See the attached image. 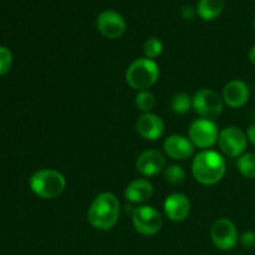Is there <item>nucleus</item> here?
I'll return each instance as SVG.
<instances>
[{"label": "nucleus", "mask_w": 255, "mask_h": 255, "mask_svg": "<svg viewBox=\"0 0 255 255\" xmlns=\"http://www.w3.org/2000/svg\"><path fill=\"white\" fill-rule=\"evenodd\" d=\"M120 201L114 193L105 192L92 201L87 212V219L94 228L110 231L117 224L120 218Z\"/></svg>", "instance_id": "f257e3e1"}, {"label": "nucleus", "mask_w": 255, "mask_h": 255, "mask_svg": "<svg viewBox=\"0 0 255 255\" xmlns=\"http://www.w3.org/2000/svg\"><path fill=\"white\" fill-rule=\"evenodd\" d=\"M226 159L221 153L212 149H204L194 157L192 173L197 182L204 186L218 183L226 174Z\"/></svg>", "instance_id": "f03ea898"}, {"label": "nucleus", "mask_w": 255, "mask_h": 255, "mask_svg": "<svg viewBox=\"0 0 255 255\" xmlns=\"http://www.w3.org/2000/svg\"><path fill=\"white\" fill-rule=\"evenodd\" d=\"M66 187V179L61 172L51 168L39 169L30 178V188L39 198L54 199Z\"/></svg>", "instance_id": "7ed1b4c3"}, {"label": "nucleus", "mask_w": 255, "mask_h": 255, "mask_svg": "<svg viewBox=\"0 0 255 255\" xmlns=\"http://www.w3.org/2000/svg\"><path fill=\"white\" fill-rule=\"evenodd\" d=\"M159 66L154 60L141 57L132 62L126 71V81L132 89L143 91L157 82Z\"/></svg>", "instance_id": "20e7f679"}, {"label": "nucleus", "mask_w": 255, "mask_h": 255, "mask_svg": "<svg viewBox=\"0 0 255 255\" xmlns=\"http://www.w3.org/2000/svg\"><path fill=\"white\" fill-rule=\"evenodd\" d=\"M192 107L202 119L213 121L223 112L224 101L213 90L202 89L194 94L192 99Z\"/></svg>", "instance_id": "39448f33"}, {"label": "nucleus", "mask_w": 255, "mask_h": 255, "mask_svg": "<svg viewBox=\"0 0 255 255\" xmlns=\"http://www.w3.org/2000/svg\"><path fill=\"white\" fill-rule=\"evenodd\" d=\"M132 224L137 233L144 237H152L161 231L163 221L156 208L151 206H141L132 212Z\"/></svg>", "instance_id": "423d86ee"}, {"label": "nucleus", "mask_w": 255, "mask_h": 255, "mask_svg": "<svg viewBox=\"0 0 255 255\" xmlns=\"http://www.w3.org/2000/svg\"><path fill=\"white\" fill-rule=\"evenodd\" d=\"M188 137L194 147L208 149L218 142V126L212 120L198 119L192 122L188 129Z\"/></svg>", "instance_id": "0eeeda50"}, {"label": "nucleus", "mask_w": 255, "mask_h": 255, "mask_svg": "<svg viewBox=\"0 0 255 255\" xmlns=\"http://www.w3.org/2000/svg\"><path fill=\"white\" fill-rule=\"evenodd\" d=\"M218 144L229 157H241L248 146V137L239 127L228 126L219 132Z\"/></svg>", "instance_id": "6e6552de"}, {"label": "nucleus", "mask_w": 255, "mask_h": 255, "mask_svg": "<svg viewBox=\"0 0 255 255\" xmlns=\"http://www.w3.org/2000/svg\"><path fill=\"white\" fill-rule=\"evenodd\" d=\"M212 242L221 251H232L237 247L239 241L236 224L227 218L216 221L211 229Z\"/></svg>", "instance_id": "1a4fd4ad"}, {"label": "nucleus", "mask_w": 255, "mask_h": 255, "mask_svg": "<svg viewBox=\"0 0 255 255\" xmlns=\"http://www.w3.org/2000/svg\"><path fill=\"white\" fill-rule=\"evenodd\" d=\"M97 30L107 39H119L126 31V21L120 12L105 10L97 16Z\"/></svg>", "instance_id": "9d476101"}, {"label": "nucleus", "mask_w": 255, "mask_h": 255, "mask_svg": "<svg viewBox=\"0 0 255 255\" xmlns=\"http://www.w3.org/2000/svg\"><path fill=\"white\" fill-rule=\"evenodd\" d=\"M136 168L143 177H152L166 169V157L157 149H147L137 158Z\"/></svg>", "instance_id": "9b49d317"}, {"label": "nucleus", "mask_w": 255, "mask_h": 255, "mask_svg": "<svg viewBox=\"0 0 255 255\" xmlns=\"http://www.w3.org/2000/svg\"><path fill=\"white\" fill-rule=\"evenodd\" d=\"M251 97V89L248 85L242 80H233L228 82L223 89V99L224 105L232 107V109H241Z\"/></svg>", "instance_id": "f8f14e48"}, {"label": "nucleus", "mask_w": 255, "mask_h": 255, "mask_svg": "<svg viewBox=\"0 0 255 255\" xmlns=\"http://www.w3.org/2000/svg\"><path fill=\"white\" fill-rule=\"evenodd\" d=\"M164 213L172 222H183L191 212V202L182 193H173L167 197L163 204Z\"/></svg>", "instance_id": "ddd939ff"}, {"label": "nucleus", "mask_w": 255, "mask_h": 255, "mask_svg": "<svg viewBox=\"0 0 255 255\" xmlns=\"http://www.w3.org/2000/svg\"><path fill=\"white\" fill-rule=\"evenodd\" d=\"M163 149L167 156L171 158L184 161L193 154L194 146L188 137L182 134H172L164 141Z\"/></svg>", "instance_id": "4468645a"}, {"label": "nucleus", "mask_w": 255, "mask_h": 255, "mask_svg": "<svg viewBox=\"0 0 255 255\" xmlns=\"http://www.w3.org/2000/svg\"><path fill=\"white\" fill-rule=\"evenodd\" d=\"M136 128L144 139L156 141L164 133V122L159 116L148 112L139 116V119L137 120Z\"/></svg>", "instance_id": "2eb2a0df"}, {"label": "nucleus", "mask_w": 255, "mask_h": 255, "mask_svg": "<svg viewBox=\"0 0 255 255\" xmlns=\"http://www.w3.org/2000/svg\"><path fill=\"white\" fill-rule=\"evenodd\" d=\"M153 196V186L146 178L132 181L125 189V198L131 203H144Z\"/></svg>", "instance_id": "dca6fc26"}, {"label": "nucleus", "mask_w": 255, "mask_h": 255, "mask_svg": "<svg viewBox=\"0 0 255 255\" xmlns=\"http://www.w3.org/2000/svg\"><path fill=\"white\" fill-rule=\"evenodd\" d=\"M226 6V0H199L197 14L204 21H212L221 16Z\"/></svg>", "instance_id": "f3484780"}, {"label": "nucleus", "mask_w": 255, "mask_h": 255, "mask_svg": "<svg viewBox=\"0 0 255 255\" xmlns=\"http://www.w3.org/2000/svg\"><path fill=\"white\" fill-rule=\"evenodd\" d=\"M238 171L248 179H255V153H244L237 161Z\"/></svg>", "instance_id": "a211bd4d"}, {"label": "nucleus", "mask_w": 255, "mask_h": 255, "mask_svg": "<svg viewBox=\"0 0 255 255\" xmlns=\"http://www.w3.org/2000/svg\"><path fill=\"white\" fill-rule=\"evenodd\" d=\"M134 104H136V107L139 111H142L143 114H148L156 105V99H154V95L151 91L143 90V91H138V94L136 95Z\"/></svg>", "instance_id": "6ab92c4d"}, {"label": "nucleus", "mask_w": 255, "mask_h": 255, "mask_svg": "<svg viewBox=\"0 0 255 255\" xmlns=\"http://www.w3.org/2000/svg\"><path fill=\"white\" fill-rule=\"evenodd\" d=\"M171 107L174 114H187V112H189V110L193 109L192 107V99L187 94H183V92L176 94L171 101Z\"/></svg>", "instance_id": "aec40b11"}, {"label": "nucleus", "mask_w": 255, "mask_h": 255, "mask_svg": "<svg viewBox=\"0 0 255 255\" xmlns=\"http://www.w3.org/2000/svg\"><path fill=\"white\" fill-rule=\"evenodd\" d=\"M164 178L168 183L173 186H178L186 181V172L178 164H171L164 169Z\"/></svg>", "instance_id": "412c9836"}, {"label": "nucleus", "mask_w": 255, "mask_h": 255, "mask_svg": "<svg viewBox=\"0 0 255 255\" xmlns=\"http://www.w3.org/2000/svg\"><path fill=\"white\" fill-rule=\"evenodd\" d=\"M163 51V44L159 39L157 37H149L144 41L143 44V52L146 55L147 59H156Z\"/></svg>", "instance_id": "4be33fe9"}, {"label": "nucleus", "mask_w": 255, "mask_h": 255, "mask_svg": "<svg viewBox=\"0 0 255 255\" xmlns=\"http://www.w3.org/2000/svg\"><path fill=\"white\" fill-rule=\"evenodd\" d=\"M12 66V54L7 47L0 46V76H4Z\"/></svg>", "instance_id": "5701e85b"}, {"label": "nucleus", "mask_w": 255, "mask_h": 255, "mask_svg": "<svg viewBox=\"0 0 255 255\" xmlns=\"http://www.w3.org/2000/svg\"><path fill=\"white\" fill-rule=\"evenodd\" d=\"M239 242H241V244L246 249H254L255 248V232L253 231L244 232V233L239 237Z\"/></svg>", "instance_id": "b1692460"}, {"label": "nucleus", "mask_w": 255, "mask_h": 255, "mask_svg": "<svg viewBox=\"0 0 255 255\" xmlns=\"http://www.w3.org/2000/svg\"><path fill=\"white\" fill-rule=\"evenodd\" d=\"M247 137H248V141L251 142L253 146H255V122L248 127V131H247Z\"/></svg>", "instance_id": "393cba45"}, {"label": "nucleus", "mask_w": 255, "mask_h": 255, "mask_svg": "<svg viewBox=\"0 0 255 255\" xmlns=\"http://www.w3.org/2000/svg\"><path fill=\"white\" fill-rule=\"evenodd\" d=\"M182 16H183L184 19H192V17L194 16V11L192 10L191 6H186L182 9Z\"/></svg>", "instance_id": "a878e982"}, {"label": "nucleus", "mask_w": 255, "mask_h": 255, "mask_svg": "<svg viewBox=\"0 0 255 255\" xmlns=\"http://www.w3.org/2000/svg\"><path fill=\"white\" fill-rule=\"evenodd\" d=\"M248 59H249V61L252 62V64L254 65L255 66V45L253 47H252L251 50H249V54H248Z\"/></svg>", "instance_id": "bb28decb"}, {"label": "nucleus", "mask_w": 255, "mask_h": 255, "mask_svg": "<svg viewBox=\"0 0 255 255\" xmlns=\"http://www.w3.org/2000/svg\"><path fill=\"white\" fill-rule=\"evenodd\" d=\"M253 25H254V30H255V20H254V24Z\"/></svg>", "instance_id": "cd10ccee"}]
</instances>
